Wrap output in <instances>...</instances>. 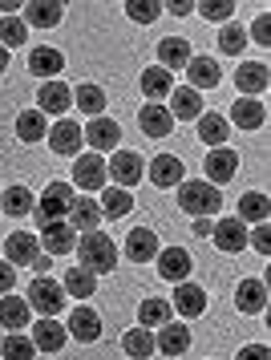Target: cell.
I'll return each mask as SVG.
<instances>
[{
    "label": "cell",
    "instance_id": "cell-1",
    "mask_svg": "<svg viewBox=\"0 0 271 360\" xmlns=\"http://www.w3.org/2000/svg\"><path fill=\"white\" fill-rule=\"evenodd\" d=\"M73 251H77L81 267L94 271V276H106V271L118 267V247H113V239L106 235V231H85Z\"/></svg>",
    "mask_w": 271,
    "mask_h": 360
},
{
    "label": "cell",
    "instance_id": "cell-2",
    "mask_svg": "<svg viewBox=\"0 0 271 360\" xmlns=\"http://www.w3.org/2000/svg\"><path fill=\"white\" fill-rule=\"evenodd\" d=\"M182 191H178V207L194 219H210V214H219L223 207V195H219V186H210L207 179H194V182H178Z\"/></svg>",
    "mask_w": 271,
    "mask_h": 360
},
{
    "label": "cell",
    "instance_id": "cell-3",
    "mask_svg": "<svg viewBox=\"0 0 271 360\" xmlns=\"http://www.w3.org/2000/svg\"><path fill=\"white\" fill-rule=\"evenodd\" d=\"M69 202H73V186L69 182H49L41 202L32 207V219L37 227H49V223H61V214H69Z\"/></svg>",
    "mask_w": 271,
    "mask_h": 360
},
{
    "label": "cell",
    "instance_id": "cell-4",
    "mask_svg": "<svg viewBox=\"0 0 271 360\" xmlns=\"http://www.w3.org/2000/svg\"><path fill=\"white\" fill-rule=\"evenodd\" d=\"M65 300H69V295H65V288L57 279L37 276L29 283V300H25V304H29L32 311H41V316H57V311L65 308Z\"/></svg>",
    "mask_w": 271,
    "mask_h": 360
},
{
    "label": "cell",
    "instance_id": "cell-5",
    "mask_svg": "<svg viewBox=\"0 0 271 360\" xmlns=\"http://www.w3.org/2000/svg\"><path fill=\"white\" fill-rule=\"evenodd\" d=\"M106 174L113 179V186H122V191H130L134 182L146 179V162L134 154V150H113V158L106 162Z\"/></svg>",
    "mask_w": 271,
    "mask_h": 360
},
{
    "label": "cell",
    "instance_id": "cell-6",
    "mask_svg": "<svg viewBox=\"0 0 271 360\" xmlns=\"http://www.w3.org/2000/svg\"><path fill=\"white\" fill-rule=\"evenodd\" d=\"M106 158L101 154H81L77 162H73V182H77L81 191H106Z\"/></svg>",
    "mask_w": 271,
    "mask_h": 360
},
{
    "label": "cell",
    "instance_id": "cell-7",
    "mask_svg": "<svg viewBox=\"0 0 271 360\" xmlns=\"http://www.w3.org/2000/svg\"><path fill=\"white\" fill-rule=\"evenodd\" d=\"M203 170H207V182L210 186H223V182L235 179V170H239V154L227 146H215L207 154V162H203Z\"/></svg>",
    "mask_w": 271,
    "mask_h": 360
},
{
    "label": "cell",
    "instance_id": "cell-8",
    "mask_svg": "<svg viewBox=\"0 0 271 360\" xmlns=\"http://www.w3.org/2000/svg\"><path fill=\"white\" fill-rule=\"evenodd\" d=\"M65 336H69V332H65L61 324H57V316H41V320H37V324H32V348H37V352H61L65 348Z\"/></svg>",
    "mask_w": 271,
    "mask_h": 360
},
{
    "label": "cell",
    "instance_id": "cell-9",
    "mask_svg": "<svg viewBox=\"0 0 271 360\" xmlns=\"http://www.w3.org/2000/svg\"><path fill=\"white\" fill-rule=\"evenodd\" d=\"M170 308H175L182 320H194V316L207 311V292H203L198 283H187V279H182V283H175V304H170Z\"/></svg>",
    "mask_w": 271,
    "mask_h": 360
},
{
    "label": "cell",
    "instance_id": "cell-10",
    "mask_svg": "<svg viewBox=\"0 0 271 360\" xmlns=\"http://www.w3.org/2000/svg\"><path fill=\"white\" fill-rule=\"evenodd\" d=\"M81 138L89 142L94 150H118V138H122V126L113 122V117H94V122H85V130H81Z\"/></svg>",
    "mask_w": 271,
    "mask_h": 360
},
{
    "label": "cell",
    "instance_id": "cell-11",
    "mask_svg": "<svg viewBox=\"0 0 271 360\" xmlns=\"http://www.w3.org/2000/svg\"><path fill=\"white\" fill-rule=\"evenodd\" d=\"M210 239H215V247H219V251L235 255V251H243V247H247V223H239V219H219V223H215V231H210Z\"/></svg>",
    "mask_w": 271,
    "mask_h": 360
},
{
    "label": "cell",
    "instance_id": "cell-12",
    "mask_svg": "<svg viewBox=\"0 0 271 360\" xmlns=\"http://www.w3.org/2000/svg\"><path fill=\"white\" fill-rule=\"evenodd\" d=\"M154 259H158V276L170 279V283H182V279L191 276V255L182 247H162Z\"/></svg>",
    "mask_w": 271,
    "mask_h": 360
},
{
    "label": "cell",
    "instance_id": "cell-13",
    "mask_svg": "<svg viewBox=\"0 0 271 360\" xmlns=\"http://www.w3.org/2000/svg\"><path fill=\"white\" fill-rule=\"evenodd\" d=\"M45 138H49V146H53V154H65V158H77L81 142H85L77 122H57V126L45 134Z\"/></svg>",
    "mask_w": 271,
    "mask_h": 360
},
{
    "label": "cell",
    "instance_id": "cell-14",
    "mask_svg": "<svg viewBox=\"0 0 271 360\" xmlns=\"http://www.w3.org/2000/svg\"><path fill=\"white\" fill-rule=\"evenodd\" d=\"M235 308L243 316H259V311L267 308V283L263 279H243L239 288H235Z\"/></svg>",
    "mask_w": 271,
    "mask_h": 360
},
{
    "label": "cell",
    "instance_id": "cell-15",
    "mask_svg": "<svg viewBox=\"0 0 271 360\" xmlns=\"http://www.w3.org/2000/svg\"><path fill=\"white\" fill-rule=\"evenodd\" d=\"M65 69V57L53 45H37V49L29 53V73H37V77H45V82H57Z\"/></svg>",
    "mask_w": 271,
    "mask_h": 360
},
{
    "label": "cell",
    "instance_id": "cell-16",
    "mask_svg": "<svg viewBox=\"0 0 271 360\" xmlns=\"http://www.w3.org/2000/svg\"><path fill=\"white\" fill-rule=\"evenodd\" d=\"M162 247H158V235L150 227H134L126 235V259H134V263H150L154 255H158Z\"/></svg>",
    "mask_w": 271,
    "mask_h": 360
},
{
    "label": "cell",
    "instance_id": "cell-17",
    "mask_svg": "<svg viewBox=\"0 0 271 360\" xmlns=\"http://www.w3.org/2000/svg\"><path fill=\"white\" fill-rule=\"evenodd\" d=\"M65 332H73L81 344H94L97 336H101V316H97L89 304H77L73 316H69V328H65Z\"/></svg>",
    "mask_w": 271,
    "mask_h": 360
},
{
    "label": "cell",
    "instance_id": "cell-18",
    "mask_svg": "<svg viewBox=\"0 0 271 360\" xmlns=\"http://www.w3.org/2000/svg\"><path fill=\"white\" fill-rule=\"evenodd\" d=\"M138 126H142V134H150V138H166V134L175 130V117H170V110H166V105L150 101V105H142V110H138Z\"/></svg>",
    "mask_w": 271,
    "mask_h": 360
},
{
    "label": "cell",
    "instance_id": "cell-19",
    "mask_svg": "<svg viewBox=\"0 0 271 360\" xmlns=\"http://www.w3.org/2000/svg\"><path fill=\"white\" fill-rule=\"evenodd\" d=\"M267 65L263 61H243L239 69H235V85H239L243 98H256V94H263L267 89Z\"/></svg>",
    "mask_w": 271,
    "mask_h": 360
},
{
    "label": "cell",
    "instance_id": "cell-20",
    "mask_svg": "<svg viewBox=\"0 0 271 360\" xmlns=\"http://www.w3.org/2000/svg\"><path fill=\"white\" fill-rule=\"evenodd\" d=\"M41 243H45V255H69L77 247V231L69 223H49L41 227Z\"/></svg>",
    "mask_w": 271,
    "mask_h": 360
},
{
    "label": "cell",
    "instance_id": "cell-21",
    "mask_svg": "<svg viewBox=\"0 0 271 360\" xmlns=\"http://www.w3.org/2000/svg\"><path fill=\"white\" fill-rule=\"evenodd\" d=\"M170 117H178V122H194V117H203V98L194 94L191 85L170 89Z\"/></svg>",
    "mask_w": 271,
    "mask_h": 360
},
{
    "label": "cell",
    "instance_id": "cell-22",
    "mask_svg": "<svg viewBox=\"0 0 271 360\" xmlns=\"http://www.w3.org/2000/svg\"><path fill=\"white\" fill-rule=\"evenodd\" d=\"M187 348H191V328H182V324H162V332L154 336V352L182 356Z\"/></svg>",
    "mask_w": 271,
    "mask_h": 360
},
{
    "label": "cell",
    "instance_id": "cell-23",
    "mask_svg": "<svg viewBox=\"0 0 271 360\" xmlns=\"http://www.w3.org/2000/svg\"><path fill=\"white\" fill-rule=\"evenodd\" d=\"M187 61H191L187 37H162L158 41V65L170 73V69H187Z\"/></svg>",
    "mask_w": 271,
    "mask_h": 360
},
{
    "label": "cell",
    "instance_id": "cell-24",
    "mask_svg": "<svg viewBox=\"0 0 271 360\" xmlns=\"http://www.w3.org/2000/svg\"><path fill=\"white\" fill-rule=\"evenodd\" d=\"M37 101H41V114H65L73 105V89L65 82H45L41 94H37Z\"/></svg>",
    "mask_w": 271,
    "mask_h": 360
},
{
    "label": "cell",
    "instance_id": "cell-25",
    "mask_svg": "<svg viewBox=\"0 0 271 360\" xmlns=\"http://www.w3.org/2000/svg\"><path fill=\"white\" fill-rule=\"evenodd\" d=\"M97 223H101L97 198H73L69 202V227L73 231H97Z\"/></svg>",
    "mask_w": 271,
    "mask_h": 360
},
{
    "label": "cell",
    "instance_id": "cell-26",
    "mask_svg": "<svg viewBox=\"0 0 271 360\" xmlns=\"http://www.w3.org/2000/svg\"><path fill=\"white\" fill-rule=\"evenodd\" d=\"M187 77H191V89L198 94V89H215L223 73H219V65H215L210 57H191V61H187Z\"/></svg>",
    "mask_w": 271,
    "mask_h": 360
},
{
    "label": "cell",
    "instance_id": "cell-27",
    "mask_svg": "<svg viewBox=\"0 0 271 360\" xmlns=\"http://www.w3.org/2000/svg\"><path fill=\"white\" fill-rule=\"evenodd\" d=\"M29 304L20 300V295H0V328H8V332H20V328H29Z\"/></svg>",
    "mask_w": 271,
    "mask_h": 360
},
{
    "label": "cell",
    "instance_id": "cell-28",
    "mask_svg": "<svg viewBox=\"0 0 271 360\" xmlns=\"http://www.w3.org/2000/svg\"><path fill=\"white\" fill-rule=\"evenodd\" d=\"M37 255H41L37 251V235H29V231H16V235L4 239V259L8 263H32Z\"/></svg>",
    "mask_w": 271,
    "mask_h": 360
},
{
    "label": "cell",
    "instance_id": "cell-29",
    "mask_svg": "<svg viewBox=\"0 0 271 360\" xmlns=\"http://www.w3.org/2000/svg\"><path fill=\"white\" fill-rule=\"evenodd\" d=\"M231 122H235L239 130H259V126L267 122V110H263V101H256V98H239L235 110H231Z\"/></svg>",
    "mask_w": 271,
    "mask_h": 360
},
{
    "label": "cell",
    "instance_id": "cell-30",
    "mask_svg": "<svg viewBox=\"0 0 271 360\" xmlns=\"http://www.w3.org/2000/svg\"><path fill=\"white\" fill-rule=\"evenodd\" d=\"M97 207H101V219H122V214L134 211V195H130V191H122V186H106Z\"/></svg>",
    "mask_w": 271,
    "mask_h": 360
},
{
    "label": "cell",
    "instance_id": "cell-31",
    "mask_svg": "<svg viewBox=\"0 0 271 360\" xmlns=\"http://www.w3.org/2000/svg\"><path fill=\"white\" fill-rule=\"evenodd\" d=\"M65 8L61 4H45V0H37V4H25V25H32V29H53V25H61Z\"/></svg>",
    "mask_w": 271,
    "mask_h": 360
},
{
    "label": "cell",
    "instance_id": "cell-32",
    "mask_svg": "<svg viewBox=\"0 0 271 360\" xmlns=\"http://www.w3.org/2000/svg\"><path fill=\"white\" fill-rule=\"evenodd\" d=\"M150 182L154 186H178L182 182V162H178L175 154H158L150 162Z\"/></svg>",
    "mask_w": 271,
    "mask_h": 360
},
{
    "label": "cell",
    "instance_id": "cell-33",
    "mask_svg": "<svg viewBox=\"0 0 271 360\" xmlns=\"http://www.w3.org/2000/svg\"><path fill=\"white\" fill-rule=\"evenodd\" d=\"M198 138H203L210 150L223 146L227 138H231V122H227L223 114H203V117H198Z\"/></svg>",
    "mask_w": 271,
    "mask_h": 360
},
{
    "label": "cell",
    "instance_id": "cell-34",
    "mask_svg": "<svg viewBox=\"0 0 271 360\" xmlns=\"http://www.w3.org/2000/svg\"><path fill=\"white\" fill-rule=\"evenodd\" d=\"M73 105H77L81 114H89V117H101V110H106V94H101V85H89V82H81L77 89H73Z\"/></svg>",
    "mask_w": 271,
    "mask_h": 360
},
{
    "label": "cell",
    "instance_id": "cell-35",
    "mask_svg": "<svg viewBox=\"0 0 271 360\" xmlns=\"http://www.w3.org/2000/svg\"><path fill=\"white\" fill-rule=\"evenodd\" d=\"M32 195L25 186H8L4 195H0V214H8V219H20V214H32Z\"/></svg>",
    "mask_w": 271,
    "mask_h": 360
},
{
    "label": "cell",
    "instance_id": "cell-36",
    "mask_svg": "<svg viewBox=\"0 0 271 360\" xmlns=\"http://www.w3.org/2000/svg\"><path fill=\"white\" fill-rule=\"evenodd\" d=\"M61 288H65V295H77V300H85V295H94L97 276H94V271H85V267L77 263V267H69V271H65Z\"/></svg>",
    "mask_w": 271,
    "mask_h": 360
},
{
    "label": "cell",
    "instance_id": "cell-37",
    "mask_svg": "<svg viewBox=\"0 0 271 360\" xmlns=\"http://www.w3.org/2000/svg\"><path fill=\"white\" fill-rule=\"evenodd\" d=\"M170 89H175V82H170V73H166L162 65H154V69H146V73H142V94L150 101L170 98Z\"/></svg>",
    "mask_w": 271,
    "mask_h": 360
},
{
    "label": "cell",
    "instance_id": "cell-38",
    "mask_svg": "<svg viewBox=\"0 0 271 360\" xmlns=\"http://www.w3.org/2000/svg\"><path fill=\"white\" fill-rule=\"evenodd\" d=\"M170 304L166 300H158V295H150V300H142V308H138V324L142 328H162L170 324Z\"/></svg>",
    "mask_w": 271,
    "mask_h": 360
},
{
    "label": "cell",
    "instance_id": "cell-39",
    "mask_svg": "<svg viewBox=\"0 0 271 360\" xmlns=\"http://www.w3.org/2000/svg\"><path fill=\"white\" fill-rule=\"evenodd\" d=\"M16 134H20V142H41L49 134V122L41 110H25V114L16 117Z\"/></svg>",
    "mask_w": 271,
    "mask_h": 360
},
{
    "label": "cell",
    "instance_id": "cell-40",
    "mask_svg": "<svg viewBox=\"0 0 271 360\" xmlns=\"http://www.w3.org/2000/svg\"><path fill=\"white\" fill-rule=\"evenodd\" d=\"M122 348H126V356H134V360H150V352H154V336H150V328H130L126 340H122Z\"/></svg>",
    "mask_w": 271,
    "mask_h": 360
},
{
    "label": "cell",
    "instance_id": "cell-41",
    "mask_svg": "<svg viewBox=\"0 0 271 360\" xmlns=\"http://www.w3.org/2000/svg\"><path fill=\"white\" fill-rule=\"evenodd\" d=\"M267 195H259V191L239 198V223H267Z\"/></svg>",
    "mask_w": 271,
    "mask_h": 360
},
{
    "label": "cell",
    "instance_id": "cell-42",
    "mask_svg": "<svg viewBox=\"0 0 271 360\" xmlns=\"http://www.w3.org/2000/svg\"><path fill=\"white\" fill-rule=\"evenodd\" d=\"M0 352H4V360H32L37 356L32 340L29 336H20V332H8V336L0 340Z\"/></svg>",
    "mask_w": 271,
    "mask_h": 360
},
{
    "label": "cell",
    "instance_id": "cell-43",
    "mask_svg": "<svg viewBox=\"0 0 271 360\" xmlns=\"http://www.w3.org/2000/svg\"><path fill=\"white\" fill-rule=\"evenodd\" d=\"M25 37H29V25H25L20 17H4L0 20V45H4V49L25 45Z\"/></svg>",
    "mask_w": 271,
    "mask_h": 360
},
{
    "label": "cell",
    "instance_id": "cell-44",
    "mask_svg": "<svg viewBox=\"0 0 271 360\" xmlns=\"http://www.w3.org/2000/svg\"><path fill=\"white\" fill-rule=\"evenodd\" d=\"M219 49H223L227 57H239V53L247 49V29H239V25H227L223 33H219Z\"/></svg>",
    "mask_w": 271,
    "mask_h": 360
},
{
    "label": "cell",
    "instance_id": "cell-45",
    "mask_svg": "<svg viewBox=\"0 0 271 360\" xmlns=\"http://www.w3.org/2000/svg\"><path fill=\"white\" fill-rule=\"evenodd\" d=\"M126 17L138 20V25H154L162 17V4H146V0H130L126 4Z\"/></svg>",
    "mask_w": 271,
    "mask_h": 360
},
{
    "label": "cell",
    "instance_id": "cell-46",
    "mask_svg": "<svg viewBox=\"0 0 271 360\" xmlns=\"http://www.w3.org/2000/svg\"><path fill=\"white\" fill-rule=\"evenodd\" d=\"M198 8V17H207V20H231L235 17V4L231 0H203V4H194Z\"/></svg>",
    "mask_w": 271,
    "mask_h": 360
},
{
    "label": "cell",
    "instance_id": "cell-47",
    "mask_svg": "<svg viewBox=\"0 0 271 360\" xmlns=\"http://www.w3.org/2000/svg\"><path fill=\"white\" fill-rule=\"evenodd\" d=\"M13 283H16V267L8 259H0V295L13 292Z\"/></svg>",
    "mask_w": 271,
    "mask_h": 360
},
{
    "label": "cell",
    "instance_id": "cell-48",
    "mask_svg": "<svg viewBox=\"0 0 271 360\" xmlns=\"http://www.w3.org/2000/svg\"><path fill=\"white\" fill-rule=\"evenodd\" d=\"M271 20L267 17H259L256 25H251V41H256V45H271Z\"/></svg>",
    "mask_w": 271,
    "mask_h": 360
},
{
    "label": "cell",
    "instance_id": "cell-49",
    "mask_svg": "<svg viewBox=\"0 0 271 360\" xmlns=\"http://www.w3.org/2000/svg\"><path fill=\"white\" fill-rule=\"evenodd\" d=\"M267 344H247V348H239V356L235 360H267Z\"/></svg>",
    "mask_w": 271,
    "mask_h": 360
},
{
    "label": "cell",
    "instance_id": "cell-50",
    "mask_svg": "<svg viewBox=\"0 0 271 360\" xmlns=\"http://www.w3.org/2000/svg\"><path fill=\"white\" fill-rule=\"evenodd\" d=\"M247 239H251V243H256L259 251H263V255H267V247H271V239H267V227H263V223H259L256 231H247Z\"/></svg>",
    "mask_w": 271,
    "mask_h": 360
},
{
    "label": "cell",
    "instance_id": "cell-51",
    "mask_svg": "<svg viewBox=\"0 0 271 360\" xmlns=\"http://www.w3.org/2000/svg\"><path fill=\"white\" fill-rule=\"evenodd\" d=\"M166 13H175V17H187V13H194L191 0H175V4H166Z\"/></svg>",
    "mask_w": 271,
    "mask_h": 360
},
{
    "label": "cell",
    "instance_id": "cell-52",
    "mask_svg": "<svg viewBox=\"0 0 271 360\" xmlns=\"http://www.w3.org/2000/svg\"><path fill=\"white\" fill-rule=\"evenodd\" d=\"M210 231H215V223H210V219H194V235L210 239Z\"/></svg>",
    "mask_w": 271,
    "mask_h": 360
},
{
    "label": "cell",
    "instance_id": "cell-53",
    "mask_svg": "<svg viewBox=\"0 0 271 360\" xmlns=\"http://www.w3.org/2000/svg\"><path fill=\"white\" fill-rule=\"evenodd\" d=\"M29 267H37L41 276H49V267H53V255H37V259H32Z\"/></svg>",
    "mask_w": 271,
    "mask_h": 360
},
{
    "label": "cell",
    "instance_id": "cell-54",
    "mask_svg": "<svg viewBox=\"0 0 271 360\" xmlns=\"http://www.w3.org/2000/svg\"><path fill=\"white\" fill-rule=\"evenodd\" d=\"M4 69H8V49L0 45V73H4Z\"/></svg>",
    "mask_w": 271,
    "mask_h": 360
},
{
    "label": "cell",
    "instance_id": "cell-55",
    "mask_svg": "<svg viewBox=\"0 0 271 360\" xmlns=\"http://www.w3.org/2000/svg\"><path fill=\"white\" fill-rule=\"evenodd\" d=\"M0 340H4V332H0Z\"/></svg>",
    "mask_w": 271,
    "mask_h": 360
}]
</instances>
